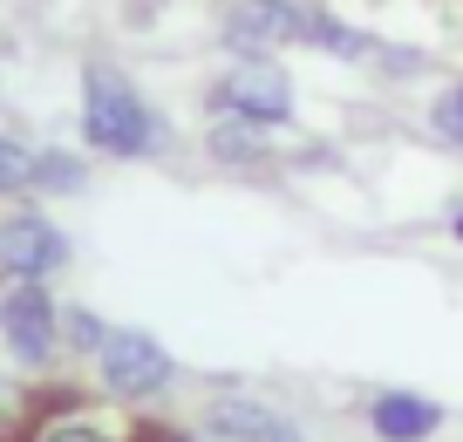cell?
<instances>
[{
  "label": "cell",
  "mask_w": 463,
  "mask_h": 442,
  "mask_svg": "<svg viewBox=\"0 0 463 442\" xmlns=\"http://www.w3.org/2000/svg\"><path fill=\"white\" fill-rule=\"evenodd\" d=\"M75 143L96 164H164L177 157V123L123 61L89 55L75 75Z\"/></svg>",
  "instance_id": "cell-1"
},
{
  "label": "cell",
  "mask_w": 463,
  "mask_h": 442,
  "mask_svg": "<svg viewBox=\"0 0 463 442\" xmlns=\"http://www.w3.org/2000/svg\"><path fill=\"white\" fill-rule=\"evenodd\" d=\"M82 374H89V388H96L102 401L144 415V422H150V409H164V401H171V388L184 381V368H177V354L164 347V334L130 327V320H116L109 341H102V354L89 361Z\"/></svg>",
  "instance_id": "cell-2"
},
{
  "label": "cell",
  "mask_w": 463,
  "mask_h": 442,
  "mask_svg": "<svg viewBox=\"0 0 463 442\" xmlns=\"http://www.w3.org/2000/svg\"><path fill=\"white\" fill-rule=\"evenodd\" d=\"M204 116H232V123L293 136L300 129V75L287 69V55L218 61L212 82H204Z\"/></svg>",
  "instance_id": "cell-3"
},
{
  "label": "cell",
  "mask_w": 463,
  "mask_h": 442,
  "mask_svg": "<svg viewBox=\"0 0 463 442\" xmlns=\"http://www.w3.org/2000/svg\"><path fill=\"white\" fill-rule=\"evenodd\" d=\"M61 293L55 286H0V361L21 381H48L69 368L61 347Z\"/></svg>",
  "instance_id": "cell-4"
},
{
  "label": "cell",
  "mask_w": 463,
  "mask_h": 442,
  "mask_svg": "<svg viewBox=\"0 0 463 442\" xmlns=\"http://www.w3.org/2000/svg\"><path fill=\"white\" fill-rule=\"evenodd\" d=\"M75 266V239L42 198L0 204V286H55Z\"/></svg>",
  "instance_id": "cell-5"
},
{
  "label": "cell",
  "mask_w": 463,
  "mask_h": 442,
  "mask_svg": "<svg viewBox=\"0 0 463 442\" xmlns=\"http://www.w3.org/2000/svg\"><path fill=\"white\" fill-rule=\"evenodd\" d=\"M307 14H314V0H218L212 48H218V61L293 55V48H307Z\"/></svg>",
  "instance_id": "cell-6"
},
{
  "label": "cell",
  "mask_w": 463,
  "mask_h": 442,
  "mask_svg": "<svg viewBox=\"0 0 463 442\" xmlns=\"http://www.w3.org/2000/svg\"><path fill=\"white\" fill-rule=\"evenodd\" d=\"M14 442H144V415L102 401L96 388H61L28 409Z\"/></svg>",
  "instance_id": "cell-7"
},
{
  "label": "cell",
  "mask_w": 463,
  "mask_h": 442,
  "mask_svg": "<svg viewBox=\"0 0 463 442\" xmlns=\"http://www.w3.org/2000/svg\"><path fill=\"white\" fill-rule=\"evenodd\" d=\"M198 428L218 436V442H307L300 415H287L266 388H246V381H232V374H218V381L204 388Z\"/></svg>",
  "instance_id": "cell-8"
},
{
  "label": "cell",
  "mask_w": 463,
  "mask_h": 442,
  "mask_svg": "<svg viewBox=\"0 0 463 442\" xmlns=\"http://www.w3.org/2000/svg\"><path fill=\"white\" fill-rule=\"evenodd\" d=\"M362 428L375 442H436L449 428V409L436 395H422V388H368Z\"/></svg>",
  "instance_id": "cell-9"
},
{
  "label": "cell",
  "mask_w": 463,
  "mask_h": 442,
  "mask_svg": "<svg viewBox=\"0 0 463 442\" xmlns=\"http://www.w3.org/2000/svg\"><path fill=\"white\" fill-rule=\"evenodd\" d=\"M279 150H287V136L232 123V116H204V129H198V157L212 164V171H225V177H266L279 164Z\"/></svg>",
  "instance_id": "cell-10"
},
{
  "label": "cell",
  "mask_w": 463,
  "mask_h": 442,
  "mask_svg": "<svg viewBox=\"0 0 463 442\" xmlns=\"http://www.w3.org/2000/svg\"><path fill=\"white\" fill-rule=\"evenodd\" d=\"M375 48H382L375 21H362L354 7H341V0H314V14H307V55L334 61V69H368Z\"/></svg>",
  "instance_id": "cell-11"
},
{
  "label": "cell",
  "mask_w": 463,
  "mask_h": 442,
  "mask_svg": "<svg viewBox=\"0 0 463 442\" xmlns=\"http://www.w3.org/2000/svg\"><path fill=\"white\" fill-rule=\"evenodd\" d=\"M96 184V157H89L82 143H34V198L42 204H69Z\"/></svg>",
  "instance_id": "cell-12"
},
{
  "label": "cell",
  "mask_w": 463,
  "mask_h": 442,
  "mask_svg": "<svg viewBox=\"0 0 463 442\" xmlns=\"http://www.w3.org/2000/svg\"><path fill=\"white\" fill-rule=\"evenodd\" d=\"M422 136H430L436 150H449V157H463V69L430 89V102H422Z\"/></svg>",
  "instance_id": "cell-13"
},
{
  "label": "cell",
  "mask_w": 463,
  "mask_h": 442,
  "mask_svg": "<svg viewBox=\"0 0 463 442\" xmlns=\"http://www.w3.org/2000/svg\"><path fill=\"white\" fill-rule=\"evenodd\" d=\"M368 75H375V82H389V89H409V82H422V75H436V48H430V42H402V34H382Z\"/></svg>",
  "instance_id": "cell-14"
},
{
  "label": "cell",
  "mask_w": 463,
  "mask_h": 442,
  "mask_svg": "<svg viewBox=\"0 0 463 442\" xmlns=\"http://www.w3.org/2000/svg\"><path fill=\"white\" fill-rule=\"evenodd\" d=\"M109 327H116V320H102L96 306H82V300L61 306V347H69V368H89V361L102 354V341H109Z\"/></svg>",
  "instance_id": "cell-15"
},
{
  "label": "cell",
  "mask_w": 463,
  "mask_h": 442,
  "mask_svg": "<svg viewBox=\"0 0 463 442\" xmlns=\"http://www.w3.org/2000/svg\"><path fill=\"white\" fill-rule=\"evenodd\" d=\"M34 198V143L21 129H0V204Z\"/></svg>",
  "instance_id": "cell-16"
},
{
  "label": "cell",
  "mask_w": 463,
  "mask_h": 442,
  "mask_svg": "<svg viewBox=\"0 0 463 442\" xmlns=\"http://www.w3.org/2000/svg\"><path fill=\"white\" fill-rule=\"evenodd\" d=\"M144 442H218V436H204L198 422H144Z\"/></svg>",
  "instance_id": "cell-17"
},
{
  "label": "cell",
  "mask_w": 463,
  "mask_h": 442,
  "mask_svg": "<svg viewBox=\"0 0 463 442\" xmlns=\"http://www.w3.org/2000/svg\"><path fill=\"white\" fill-rule=\"evenodd\" d=\"M443 231H449V245H457V252H463V198H457V204H449V218H443Z\"/></svg>",
  "instance_id": "cell-18"
},
{
  "label": "cell",
  "mask_w": 463,
  "mask_h": 442,
  "mask_svg": "<svg viewBox=\"0 0 463 442\" xmlns=\"http://www.w3.org/2000/svg\"><path fill=\"white\" fill-rule=\"evenodd\" d=\"M0 102H7V61H0Z\"/></svg>",
  "instance_id": "cell-19"
}]
</instances>
